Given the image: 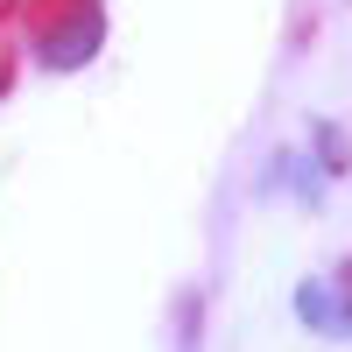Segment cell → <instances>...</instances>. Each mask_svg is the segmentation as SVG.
<instances>
[{
    "label": "cell",
    "mask_w": 352,
    "mask_h": 352,
    "mask_svg": "<svg viewBox=\"0 0 352 352\" xmlns=\"http://www.w3.org/2000/svg\"><path fill=\"white\" fill-rule=\"evenodd\" d=\"M296 310L303 324H352V268H338V282H303L296 289Z\"/></svg>",
    "instance_id": "2"
},
{
    "label": "cell",
    "mask_w": 352,
    "mask_h": 352,
    "mask_svg": "<svg viewBox=\"0 0 352 352\" xmlns=\"http://www.w3.org/2000/svg\"><path fill=\"white\" fill-rule=\"evenodd\" d=\"M99 43H106V14H99V8H78V14H64V21L36 43V56H43L50 71H78L85 56H99Z\"/></svg>",
    "instance_id": "1"
}]
</instances>
